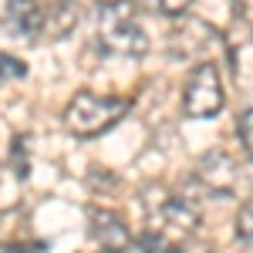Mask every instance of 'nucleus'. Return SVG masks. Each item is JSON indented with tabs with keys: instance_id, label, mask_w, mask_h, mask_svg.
<instances>
[{
	"instance_id": "nucleus-1",
	"label": "nucleus",
	"mask_w": 253,
	"mask_h": 253,
	"mask_svg": "<svg viewBox=\"0 0 253 253\" xmlns=\"http://www.w3.org/2000/svg\"><path fill=\"white\" fill-rule=\"evenodd\" d=\"M95 20V38L108 54L138 58L149 51V34L138 20V10L132 0H101L91 10Z\"/></svg>"
},
{
	"instance_id": "nucleus-2",
	"label": "nucleus",
	"mask_w": 253,
	"mask_h": 253,
	"mask_svg": "<svg viewBox=\"0 0 253 253\" xmlns=\"http://www.w3.org/2000/svg\"><path fill=\"white\" fill-rule=\"evenodd\" d=\"M132 112V101L118 95H98V91H78L64 108V125L68 132H75L81 138H91L108 132L112 125H118L122 118Z\"/></svg>"
},
{
	"instance_id": "nucleus-3",
	"label": "nucleus",
	"mask_w": 253,
	"mask_h": 253,
	"mask_svg": "<svg viewBox=\"0 0 253 253\" xmlns=\"http://www.w3.org/2000/svg\"><path fill=\"white\" fill-rule=\"evenodd\" d=\"M223 81H219V71H216L213 61H199L189 78H186V88H182V112L186 118H213L223 112Z\"/></svg>"
},
{
	"instance_id": "nucleus-4",
	"label": "nucleus",
	"mask_w": 253,
	"mask_h": 253,
	"mask_svg": "<svg viewBox=\"0 0 253 253\" xmlns=\"http://www.w3.org/2000/svg\"><path fill=\"white\" fill-rule=\"evenodd\" d=\"M0 34L38 44L41 38H47V7L41 0H0Z\"/></svg>"
},
{
	"instance_id": "nucleus-5",
	"label": "nucleus",
	"mask_w": 253,
	"mask_h": 253,
	"mask_svg": "<svg viewBox=\"0 0 253 253\" xmlns=\"http://www.w3.org/2000/svg\"><path fill=\"white\" fill-rule=\"evenodd\" d=\"M196 179L203 182V189L213 196H233L240 186V162L223 149H213L199 159L196 166Z\"/></svg>"
},
{
	"instance_id": "nucleus-6",
	"label": "nucleus",
	"mask_w": 253,
	"mask_h": 253,
	"mask_svg": "<svg viewBox=\"0 0 253 253\" xmlns=\"http://www.w3.org/2000/svg\"><path fill=\"white\" fill-rule=\"evenodd\" d=\"M199 226V210L193 206V199H186V196H166L162 203H159V230L166 240L169 233L175 236H189Z\"/></svg>"
},
{
	"instance_id": "nucleus-7",
	"label": "nucleus",
	"mask_w": 253,
	"mask_h": 253,
	"mask_svg": "<svg viewBox=\"0 0 253 253\" xmlns=\"http://www.w3.org/2000/svg\"><path fill=\"white\" fill-rule=\"evenodd\" d=\"M91 240L98 243L101 253L112 250H125L132 243V233L125 226V219L112 210H91Z\"/></svg>"
},
{
	"instance_id": "nucleus-8",
	"label": "nucleus",
	"mask_w": 253,
	"mask_h": 253,
	"mask_svg": "<svg viewBox=\"0 0 253 253\" xmlns=\"http://www.w3.org/2000/svg\"><path fill=\"white\" fill-rule=\"evenodd\" d=\"M112 253H175V247L166 240L162 233H142V236H132V243L125 250H112Z\"/></svg>"
},
{
	"instance_id": "nucleus-9",
	"label": "nucleus",
	"mask_w": 253,
	"mask_h": 253,
	"mask_svg": "<svg viewBox=\"0 0 253 253\" xmlns=\"http://www.w3.org/2000/svg\"><path fill=\"white\" fill-rule=\"evenodd\" d=\"M236 247L240 253H253V199L243 203L236 213Z\"/></svg>"
},
{
	"instance_id": "nucleus-10",
	"label": "nucleus",
	"mask_w": 253,
	"mask_h": 253,
	"mask_svg": "<svg viewBox=\"0 0 253 253\" xmlns=\"http://www.w3.org/2000/svg\"><path fill=\"white\" fill-rule=\"evenodd\" d=\"M17 78H27V64L20 58H14V54H7V51H0V88Z\"/></svg>"
},
{
	"instance_id": "nucleus-11",
	"label": "nucleus",
	"mask_w": 253,
	"mask_h": 253,
	"mask_svg": "<svg viewBox=\"0 0 253 253\" xmlns=\"http://www.w3.org/2000/svg\"><path fill=\"white\" fill-rule=\"evenodd\" d=\"M138 7H145V10H152V14H162V17H179L193 0H132Z\"/></svg>"
},
{
	"instance_id": "nucleus-12",
	"label": "nucleus",
	"mask_w": 253,
	"mask_h": 253,
	"mask_svg": "<svg viewBox=\"0 0 253 253\" xmlns=\"http://www.w3.org/2000/svg\"><path fill=\"white\" fill-rule=\"evenodd\" d=\"M27 152H31V145H27V135H17L14 138V149H10V162H14V175L17 179H27Z\"/></svg>"
},
{
	"instance_id": "nucleus-13",
	"label": "nucleus",
	"mask_w": 253,
	"mask_h": 253,
	"mask_svg": "<svg viewBox=\"0 0 253 253\" xmlns=\"http://www.w3.org/2000/svg\"><path fill=\"white\" fill-rule=\"evenodd\" d=\"M0 253H34V247H24V243H7V247H0Z\"/></svg>"
},
{
	"instance_id": "nucleus-14",
	"label": "nucleus",
	"mask_w": 253,
	"mask_h": 253,
	"mask_svg": "<svg viewBox=\"0 0 253 253\" xmlns=\"http://www.w3.org/2000/svg\"><path fill=\"white\" fill-rule=\"evenodd\" d=\"M41 3H44V7H51V3H64V0H41Z\"/></svg>"
}]
</instances>
